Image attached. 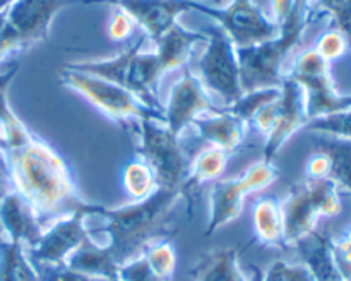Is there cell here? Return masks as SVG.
Listing matches in <instances>:
<instances>
[{
  "label": "cell",
  "mask_w": 351,
  "mask_h": 281,
  "mask_svg": "<svg viewBox=\"0 0 351 281\" xmlns=\"http://www.w3.org/2000/svg\"><path fill=\"white\" fill-rule=\"evenodd\" d=\"M5 153L12 191L26 201L43 228L75 211L96 215L98 204L81 197L71 167L50 144L31 137Z\"/></svg>",
  "instance_id": "obj_1"
},
{
  "label": "cell",
  "mask_w": 351,
  "mask_h": 281,
  "mask_svg": "<svg viewBox=\"0 0 351 281\" xmlns=\"http://www.w3.org/2000/svg\"><path fill=\"white\" fill-rule=\"evenodd\" d=\"M184 199L180 188L158 187L144 201L130 202L122 208H96V215L106 218L103 232L110 236V252L122 264L143 256L146 249L161 240H170L177 230L170 228V212Z\"/></svg>",
  "instance_id": "obj_2"
},
{
  "label": "cell",
  "mask_w": 351,
  "mask_h": 281,
  "mask_svg": "<svg viewBox=\"0 0 351 281\" xmlns=\"http://www.w3.org/2000/svg\"><path fill=\"white\" fill-rule=\"evenodd\" d=\"M315 21L311 3L300 0L293 12L280 23V34L273 40L247 48H237L240 67V84L243 93L264 88H281L283 62L291 48L300 41L308 24Z\"/></svg>",
  "instance_id": "obj_3"
},
{
  "label": "cell",
  "mask_w": 351,
  "mask_h": 281,
  "mask_svg": "<svg viewBox=\"0 0 351 281\" xmlns=\"http://www.w3.org/2000/svg\"><path fill=\"white\" fill-rule=\"evenodd\" d=\"M285 225V243L295 245L298 240L317 230L321 218H335L343 211L338 185L331 178H307L291 187L281 202Z\"/></svg>",
  "instance_id": "obj_4"
},
{
  "label": "cell",
  "mask_w": 351,
  "mask_h": 281,
  "mask_svg": "<svg viewBox=\"0 0 351 281\" xmlns=\"http://www.w3.org/2000/svg\"><path fill=\"white\" fill-rule=\"evenodd\" d=\"M108 3L106 0H17L7 9L0 33V62L10 51L21 50L48 38L51 21L64 7Z\"/></svg>",
  "instance_id": "obj_5"
},
{
  "label": "cell",
  "mask_w": 351,
  "mask_h": 281,
  "mask_svg": "<svg viewBox=\"0 0 351 281\" xmlns=\"http://www.w3.org/2000/svg\"><path fill=\"white\" fill-rule=\"evenodd\" d=\"M60 82L77 91L99 112L105 113L108 119L122 123V125L125 120L134 119L137 122H141V120L165 122V110L149 108L141 99H137L132 93L119 84L103 81V79L74 71L71 67H64V71L60 72Z\"/></svg>",
  "instance_id": "obj_6"
},
{
  "label": "cell",
  "mask_w": 351,
  "mask_h": 281,
  "mask_svg": "<svg viewBox=\"0 0 351 281\" xmlns=\"http://www.w3.org/2000/svg\"><path fill=\"white\" fill-rule=\"evenodd\" d=\"M288 77L297 81L304 89L307 122L351 108V96H343L336 91L329 62L324 60L314 48H308L298 55Z\"/></svg>",
  "instance_id": "obj_7"
},
{
  "label": "cell",
  "mask_w": 351,
  "mask_h": 281,
  "mask_svg": "<svg viewBox=\"0 0 351 281\" xmlns=\"http://www.w3.org/2000/svg\"><path fill=\"white\" fill-rule=\"evenodd\" d=\"M139 132L141 144L136 153L153 170L158 187L180 188L189 173V161L178 136L154 120H141Z\"/></svg>",
  "instance_id": "obj_8"
},
{
  "label": "cell",
  "mask_w": 351,
  "mask_h": 281,
  "mask_svg": "<svg viewBox=\"0 0 351 281\" xmlns=\"http://www.w3.org/2000/svg\"><path fill=\"white\" fill-rule=\"evenodd\" d=\"M278 178V170L269 161H259L252 164L242 177L233 180H223L211 191V212L206 226V236L215 235L218 230L235 221L242 215L243 202L252 192L263 191Z\"/></svg>",
  "instance_id": "obj_9"
},
{
  "label": "cell",
  "mask_w": 351,
  "mask_h": 281,
  "mask_svg": "<svg viewBox=\"0 0 351 281\" xmlns=\"http://www.w3.org/2000/svg\"><path fill=\"white\" fill-rule=\"evenodd\" d=\"M206 34L208 48L199 60L201 82L202 86L221 96L228 106L243 95L237 48L219 26L209 27Z\"/></svg>",
  "instance_id": "obj_10"
},
{
  "label": "cell",
  "mask_w": 351,
  "mask_h": 281,
  "mask_svg": "<svg viewBox=\"0 0 351 281\" xmlns=\"http://www.w3.org/2000/svg\"><path fill=\"white\" fill-rule=\"evenodd\" d=\"M194 10L219 23L235 48H247L280 34V24L269 21L252 0H232L225 9H211L194 2Z\"/></svg>",
  "instance_id": "obj_11"
},
{
  "label": "cell",
  "mask_w": 351,
  "mask_h": 281,
  "mask_svg": "<svg viewBox=\"0 0 351 281\" xmlns=\"http://www.w3.org/2000/svg\"><path fill=\"white\" fill-rule=\"evenodd\" d=\"M88 216L86 211H75L47 226L40 240L33 247H27L31 264L36 269L65 266L69 257L89 240V232L84 226Z\"/></svg>",
  "instance_id": "obj_12"
},
{
  "label": "cell",
  "mask_w": 351,
  "mask_h": 281,
  "mask_svg": "<svg viewBox=\"0 0 351 281\" xmlns=\"http://www.w3.org/2000/svg\"><path fill=\"white\" fill-rule=\"evenodd\" d=\"M219 110L221 108L213 105L201 79L189 69H184L180 81L170 93L168 106L165 108V123L175 136H178L197 117L206 113H218Z\"/></svg>",
  "instance_id": "obj_13"
},
{
  "label": "cell",
  "mask_w": 351,
  "mask_h": 281,
  "mask_svg": "<svg viewBox=\"0 0 351 281\" xmlns=\"http://www.w3.org/2000/svg\"><path fill=\"white\" fill-rule=\"evenodd\" d=\"M305 123H307L305 93L297 81L287 75L281 84V95L278 98L276 120L264 146V161L273 163V158L276 156L281 146Z\"/></svg>",
  "instance_id": "obj_14"
},
{
  "label": "cell",
  "mask_w": 351,
  "mask_h": 281,
  "mask_svg": "<svg viewBox=\"0 0 351 281\" xmlns=\"http://www.w3.org/2000/svg\"><path fill=\"white\" fill-rule=\"evenodd\" d=\"M117 5L125 10L134 23L144 27L154 43L177 23L185 10H194V2L189 0H119Z\"/></svg>",
  "instance_id": "obj_15"
},
{
  "label": "cell",
  "mask_w": 351,
  "mask_h": 281,
  "mask_svg": "<svg viewBox=\"0 0 351 281\" xmlns=\"http://www.w3.org/2000/svg\"><path fill=\"white\" fill-rule=\"evenodd\" d=\"M0 225L7 240L27 247H33L45 230L26 201L14 191L0 199Z\"/></svg>",
  "instance_id": "obj_16"
},
{
  "label": "cell",
  "mask_w": 351,
  "mask_h": 281,
  "mask_svg": "<svg viewBox=\"0 0 351 281\" xmlns=\"http://www.w3.org/2000/svg\"><path fill=\"white\" fill-rule=\"evenodd\" d=\"M302 260L315 281H345L332 252V239L326 232L314 230L295 243Z\"/></svg>",
  "instance_id": "obj_17"
},
{
  "label": "cell",
  "mask_w": 351,
  "mask_h": 281,
  "mask_svg": "<svg viewBox=\"0 0 351 281\" xmlns=\"http://www.w3.org/2000/svg\"><path fill=\"white\" fill-rule=\"evenodd\" d=\"M192 125L197 129L202 139L211 143L215 147L223 149L225 153H233L242 144L247 123L242 122L239 117L226 112L225 108H221L218 113L197 117L192 122Z\"/></svg>",
  "instance_id": "obj_18"
},
{
  "label": "cell",
  "mask_w": 351,
  "mask_h": 281,
  "mask_svg": "<svg viewBox=\"0 0 351 281\" xmlns=\"http://www.w3.org/2000/svg\"><path fill=\"white\" fill-rule=\"evenodd\" d=\"M201 41H208V34L189 31L175 23L156 43V55L163 72L185 67L191 60L194 47Z\"/></svg>",
  "instance_id": "obj_19"
},
{
  "label": "cell",
  "mask_w": 351,
  "mask_h": 281,
  "mask_svg": "<svg viewBox=\"0 0 351 281\" xmlns=\"http://www.w3.org/2000/svg\"><path fill=\"white\" fill-rule=\"evenodd\" d=\"M189 274L192 281H247L239 266L237 247H218L204 252Z\"/></svg>",
  "instance_id": "obj_20"
},
{
  "label": "cell",
  "mask_w": 351,
  "mask_h": 281,
  "mask_svg": "<svg viewBox=\"0 0 351 281\" xmlns=\"http://www.w3.org/2000/svg\"><path fill=\"white\" fill-rule=\"evenodd\" d=\"M254 236L261 245L285 249V225L281 202L276 197H261L252 208Z\"/></svg>",
  "instance_id": "obj_21"
},
{
  "label": "cell",
  "mask_w": 351,
  "mask_h": 281,
  "mask_svg": "<svg viewBox=\"0 0 351 281\" xmlns=\"http://www.w3.org/2000/svg\"><path fill=\"white\" fill-rule=\"evenodd\" d=\"M64 267L75 273L88 274V276L119 280L120 264L112 256L108 247L98 245L89 239L69 257Z\"/></svg>",
  "instance_id": "obj_22"
},
{
  "label": "cell",
  "mask_w": 351,
  "mask_h": 281,
  "mask_svg": "<svg viewBox=\"0 0 351 281\" xmlns=\"http://www.w3.org/2000/svg\"><path fill=\"white\" fill-rule=\"evenodd\" d=\"M146 41V34L139 38L136 43L130 45L129 48L119 53L117 57L108 58V60H96V62H77V64H69L67 67L74 69V71L84 72V74L95 75V77L103 79V81L113 82L122 88L127 84V75H129L130 64L132 58L143 50V45Z\"/></svg>",
  "instance_id": "obj_23"
},
{
  "label": "cell",
  "mask_w": 351,
  "mask_h": 281,
  "mask_svg": "<svg viewBox=\"0 0 351 281\" xmlns=\"http://www.w3.org/2000/svg\"><path fill=\"white\" fill-rule=\"evenodd\" d=\"M314 146L329 158V178L351 194V139L319 134Z\"/></svg>",
  "instance_id": "obj_24"
},
{
  "label": "cell",
  "mask_w": 351,
  "mask_h": 281,
  "mask_svg": "<svg viewBox=\"0 0 351 281\" xmlns=\"http://www.w3.org/2000/svg\"><path fill=\"white\" fill-rule=\"evenodd\" d=\"M228 163V153H225L219 147H209L202 151L194 160L192 167H189V173L182 184L184 199H191L192 194L201 187L202 184L209 180H215L225 171Z\"/></svg>",
  "instance_id": "obj_25"
},
{
  "label": "cell",
  "mask_w": 351,
  "mask_h": 281,
  "mask_svg": "<svg viewBox=\"0 0 351 281\" xmlns=\"http://www.w3.org/2000/svg\"><path fill=\"white\" fill-rule=\"evenodd\" d=\"M17 71H19V64L16 62L9 71L0 74V127L3 130L7 149L23 146V144H26L33 137L29 134V130L26 129V125L12 112V108L9 105V98H7V91H9V86L12 82V79L16 77Z\"/></svg>",
  "instance_id": "obj_26"
},
{
  "label": "cell",
  "mask_w": 351,
  "mask_h": 281,
  "mask_svg": "<svg viewBox=\"0 0 351 281\" xmlns=\"http://www.w3.org/2000/svg\"><path fill=\"white\" fill-rule=\"evenodd\" d=\"M0 281H40L23 243L7 240L0 247Z\"/></svg>",
  "instance_id": "obj_27"
},
{
  "label": "cell",
  "mask_w": 351,
  "mask_h": 281,
  "mask_svg": "<svg viewBox=\"0 0 351 281\" xmlns=\"http://www.w3.org/2000/svg\"><path fill=\"white\" fill-rule=\"evenodd\" d=\"M122 185L132 202L144 201V199L149 197L151 194H154L158 188L153 170H151V168L147 167L146 161L143 160L129 161V163L123 167Z\"/></svg>",
  "instance_id": "obj_28"
},
{
  "label": "cell",
  "mask_w": 351,
  "mask_h": 281,
  "mask_svg": "<svg viewBox=\"0 0 351 281\" xmlns=\"http://www.w3.org/2000/svg\"><path fill=\"white\" fill-rule=\"evenodd\" d=\"M281 95V88H264V89H256V91L243 93L235 103L226 106V112L232 113V115L239 117L242 122L249 123L252 122L254 115L259 112L263 106L269 105V103L276 101Z\"/></svg>",
  "instance_id": "obj_29"
},
{
  "label": "cell",
  "mask_w": 351,
  "mask_h": 281,
  "mask_svg": "<svg viewBox=\"0 0 351 281\" xmlns=\"http://www.w3.org/2000/svg\"><path fill=\"white\" fill-rule=\"evenodd\" d=\"M144 257L149 262L151 269L158 274L163 281H171L175 269H177V252L170 240H161L153 243L146 249Z\"/></svg>",
  "instance_id": "obj_30"
},
{
  "label": "cell",
  "mask_w": 351,
  "mask_h": 281,
  "mask_svg": "<svg viewBox=\"0 0 351 281\" xmlns=\"http://www.w3.org/2000/svg\"><path fill=\"white\" fill-rule=\"evenodd\" d=\"M312 14L315 19L331 16L335 27L345 34L351 47V0H317Z\"/></svg>",
  "instance_id": "obj_31"
},
{
  "label": "cell",
  "mask_w": 351,
  "mask_h": 281,
  "mask_svg": "<svg viewBox=\"0 0 351 281\" xmlns=\"http://www.w3.org/2000/svg\"><path fill=\"white\" fill-rule=\"evenodd\" d=\"M302 129L312 134H328V136L351 139V108L343 113H336V115L311 120Z\"/></svg>",
  "instance_id": "obj_32"
},
{
  "label": "cell",
  "mask_w": 351,
  "mask_h": 281,
  "mask_svg": "<svg viewBox=\"0 0 351 281\" xmlns=\"http://www.w3.org/2000/svg\"><path fill=\"white\" fill-rule=\"evenodd\" d=\"M348 48H350V43L348 40H346L345 34H343L339 29H336V27H332V29L326 31V33L319 38L314 50L317 51L324 60H328L329 64H331V62L341 58L343 55L346 53Z\"/></svg>",
  "instance_id": "obj_33"
},
{
  "label": "cell",
  "mask_w": 351,
  "mask_h": 281,
  "mask_svg": "<svg viewBox=\"0 0 351 281\" xmlns=\"http://www.w3.org/2000/svg\"><path fill=\"white\" fill-rule=\"evenodd\" d=\"M263 281H315L305 264L276 260L263 274Z\"/></svg>",
  "instance_id": "obj_34"
},
{
  "label": "cell",
  "mask_w": 351,
  "mask_h": 281,
  "mask_svg": "<svg viewBox=\"0 0 351 281\" xmlns=\"http://www.w3.org/2000/svg\"><path fill=\"white\" fill-rule=\"evenodd\" d=\"M120 281H163L153 269H151L147 259L143 256L122 264L119 269Z\"/></svg>",
  "instance_id": "obj_35"
},
{
  "label": "cell",
  "mask_w": 351,
  "mask_h": 281,
  "mask_svg": "<svg viewBox=\"0 0 351 281\" xmlns=\"http://www.w3.org/2000/svg\"><path fill=\"white\" fill-rule=\"evenodd\" d=\"M332 252L343 280L351 281V226L343 233V236L332 240Z\"/></svg>",
  "instance_id": "obj_36"
},
{
  "label": "cell",
  "mask_w": 351,
  "mask_h": 281,
  "mask_svg": "<svg viewBox=\"0 0 351 281\" xmlns=\"http://www.w3.org/2000/svg\"><path fill=\"white\" fill-rule=\"evenodd\" d=\"M38 276L40 281H120V280H105V278L88 276V274L75 273L67 267H40Z\"/></svg>",
  "instance_id": "obj_37"
},
{
  "label": "cell",
  "mask_w": 351,
  "mask_h": 281,
  "mask_svg": "<svg viewBox=\"0 0 351 281\" xmlns=\"http://www.w3.org/2000/svg\"><path fill=\"white\" fill-rule=\"evenodd\" d=\"M134 29V19L125 10H115L108 24V36L113 41H125Z\"/></svg>",
  "instance_id": "obj_38"
},
{
  "label": "cell",
  "mask_w": 351,
  "mask_h": 281,
  "mask_svg": "<svg viewBox=\"0 0 351 281\" xmlns=\"http://www.w3.org/2000/svg\"><path fill=\"white\" fill-rule=\"evenodd\" d=\"M305 173L307 178H329V158L321 151H315L305 164Z\"/></svg>",
  "instance_id": "obj_39"
},
{
  "label": "cell",
  "mask_w": 351,
  "mask_h": 281,
  "mask_svg": "<svg viewBox=\"0 0 351 281\" xmlns=\"http://www.w3.org/2000/svg\"><path fill=\"white\" fill-rule=\"evenodd\" d=\"M7 144L5 137H3V130L0 127V199L12 191V184H10V170L9 161H7Z\"/></svg>",
  "instance_id": "obj_40"
},
{
  "label": "cell",
  "mask_w": 351,
  "mask_h": 281,
  "mask_svg": "<svg viewBox=\"0 0 351 281\" xmlns=\"http://www.w3.org/2000/svg\"><path fill=\"white\" fill-rule=\"evenodd\" d=\"M300 0H271V9H273L274 23H283L288 16L295 10ZM307 2V0H305Z\"/></svg>",
  "instance_id": "obj_41"
},
{
  "label": "cell",
  "mask_w": 351,
  "mask_h": 281,
  "mask_svg": "<svg viewBox=\"0 0 351 281\" xmlns=\"http://www.w3.org/2000/svg\"><path fill=\"white\" fill-rule=\"evenodd\" d=\"M189 2L202 3L206 7H211V9H225L232 0H189Z\"/></svg>",
  "instance_id": "obj_42"
},
{
  "label": "cell",
  "mask_w": 351,
  "mask_h": 281,
  "mask_svg": "<svg viewBox=\"0 0 351 281\" xmlns=\"http://www.w3.org/2000/svg\"><path fill=\"white\" fill-rule=\"evenodd\" d=\"M252 271H254V273H252V280H250V281H263V271H261L259 269V267H252Z\"/></svg>",
  "instance_id": "obj_43"
},
{
  "label": "cell",
  "mask_w": 351,
  "mask_h": 281,
  "mask_svg": "<svg viewBox=\"0 0 351 281\" xmlns=\"http://www.w3.org/2000/svg\"><path fill=\"white\" fill-rule=\"evenodd\" d=\"M14 2H17V0H0V12H3V10L9 9Z\"/></svg>",
  "instance_id": "obj_44"
},
{
  "label": "cell",
  "mask_w": 351,
  "mask_h": 281,
  "mask_svg": "<svg viewBox=\"0 0 351 281\" xmlns=\"http://www.w3.org/2000/svg\"><path fill=\"white\" fill-rule=\"evenodd\" d=\"M5 16H7V10H3V12H0V33H2V29H3V23H5Z\"/></svg>",
  "instance_id": "obj_45"
},
{
  "label": "cell",
  "mask_w": 351,
  "mask_h": 281,
  "mask_svg": "<svg viewBox=\"0 0 351 281\" xmlns=\"http://www.w3.org/2000/svg\"><path fill=\"white\" fill-rule=\"evenodd\" d=\"M5 242H7V236H5V233H3L2 225H0V247H2Z\"/></svg>",
  "instance_id": "obj_46"
},
{
  "label": "cell",
  "mask_w": 351,
  "mask_h": 281,
  "mask_svg": "<svg viewBox=\"0 0 351 281\" xmlns=\"http://www.w3.org/2000/svg\"><path fill=\"white\" fill-rule=\"evenodd\" d=\"M106 2L112 3V5H117V3H119V0H106Z\"/></svg>",
  "instance_id": "obj_47"
},
{
  "label": "cell",
  "mask_w": 351,
  "mask_h": 281,
  "mask_svg": "<svg viewBox=\"0 0 351 281\" xmlns=\"http://www.w3.org/2000/svg\"><path fill=\"white\" fill-rule=\"evenodd\" d=\"M307 2H308V3H311V0H307Z\"/></svg>",
  "instance_id": "obj_48"
}]
</instances>
